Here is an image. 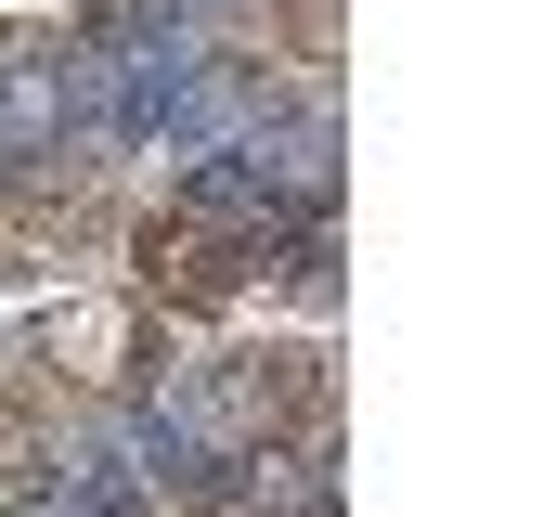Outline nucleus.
Here are the masks:
<instances>
[{
  "instance_id": "f257e3e1",
  "label": "nucleus",
  "mask_w": 556,
  "mask_h": 517,
  "mask_svg": "<svg viewBox=\"0 0 556 517\" xmlns=\"http://www.w3.org/2000/svg\"><path fill=\"white\" fill-rule=\"evenodd\" d=\"M13 350L65 388V401L104 414V401H130V388H142V311H130V298H104V311H52V324H26Z\"/></svg>"
}]
</instances>
